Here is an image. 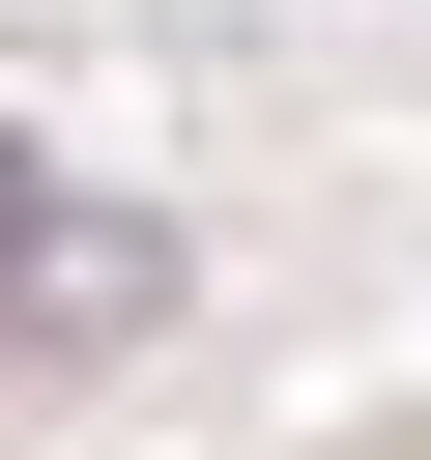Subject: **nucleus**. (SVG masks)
Returning <instances> with one entry per match:
<instances>
[{
	"instance_id": "1",
	"label": "nucleus",
	"mask_w": 431,
	"mask_h": 460,
	"mask_svg": "<svg viewBox=\"0 0 431 460\" xmlns=\"http://www.w3.org/2000/svg\"><path fill=\"white\" fill-rule=\"evenodd\" d=\"M316 460H431V402H374V431H316Z\"/></svg>"
}]
</instances>
